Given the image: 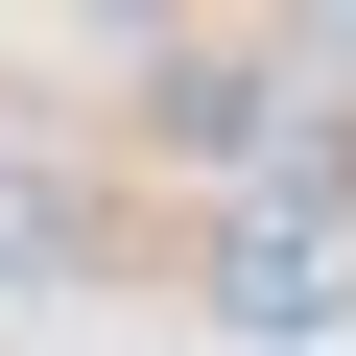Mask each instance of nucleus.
<instances>
[{"label": "nucleus", "mask_w": 356, "mask_h": 356, "mask_svg": "<svg viewBox=\"0 0 356 356\" xmlns=\"http://www.w3.org/2000/svg\"><path fill=\"white\" fill-rule=\"evenodd\" d=\"M214 285H238V332H332V309H356V191H332V143H285L261 191H238Z\"/></svg>", "instance_id": "1"}, {"label": "nucleus", "mask_w": 356, "mask_h": 356, "mask_svg": "<svg viewBox=\"0 0 356 356\" xmlns=\"http://www.w3.org/2000/svg\"><path fill=\"white\" fill-rule=\"evenodd\" d=\"M119 72H143V143H166V166H285V95H261L238 48L166 24V48H119Z\"/></svg>", "instance_id": "2"}, {"label": "nucleus", "mask_w": 356, "mask_h": 356, "mask_svg": "<svg viewBox=\"0 0 356 356\" xmlns=\"http://www.w3.org/2000/svg\"><path fill=\"white\" fill-rule=\"evenodd\" d=\"M72 261H95V191H72L48 143H0V309H24V285H72Z\"/></svg>", "instance_id": "3"}]
</instances>
